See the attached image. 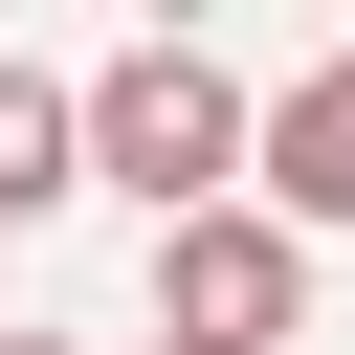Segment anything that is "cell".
<instances>
[{"mask_svg": "<svg viewBox=\"0 0 355 355\" xmlns=\"http://www.w3.org/2000/svg\"><path fill=\"white\" fill-rule=\"evenodd\" d=\"M244 178H266V222L311 244V222H355V44L333 67H288L266 111H244Z\"/></svg>", "mask_w": 355, "mask_h": 355, "instance_id": "obj_3", "label": "cell"}, {"mask_svg": "<svg viewBox=\"0 0 355 355\" xmlns=\"http://www.w3.org/2000/svg\"><path fill=\"white\" fill-rule=\"evenodd\" d=\"M0 355H67V333H0Z\"/></svg>", "mask_w": 355, "mask_h": 355, "instance_id": "obj_5", "label": "cell"}, {"mask_svg": "<svg viewBox=\"0 0 355 355\" xmlns=\"http://www.w3.org/2000/svg\"><path fill=\"white\" fill-rule=\"evenodd\" d=\"M67 155L133 178L155 222H200V200L244 178V67H200V44H111V67L67 89Z\"/></svg>", "mask_w": 355, "mask_h": 355, "instance_id": "obj_1", "label": "cell"}, {"mask_svg": "<svg viewBox=\"0 0 355 355\" xmlns=\"http://www.w3.org/2000/svg\"><path fill=\"white\" fill-rule=\"evenodd\" d=\"M155 333H178V355H288V333H311V244H288L266 200L155 222Z\"/></svg>", "mask_w": 355, "mask_h": 355, "instance_id": "obj_2", "label": "cell"}, {"mask_svg": "<svg viewBox=\"0 0 355 355\" xmlns=\"http://www.w3.org/2000/svg\"><path fill=\"white\" fill-rule=\"evenodd\" d=\"M89 155H67V67H0V222H44Z\"/></svg>", "mask_w": 355, "mask_h": 355, "instance_id": "obj_4", "label": "cell"}]
</instances>
